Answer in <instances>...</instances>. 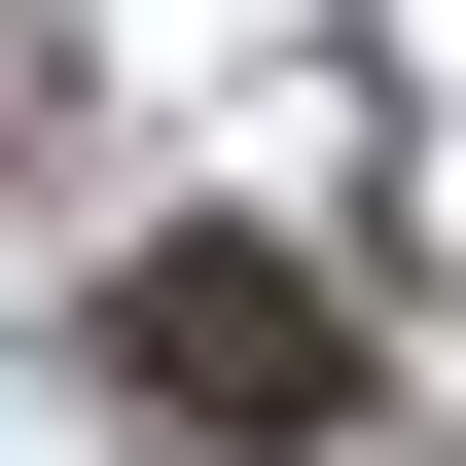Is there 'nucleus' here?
<instances>
[{
    "mask_svg": "<svg viewBox=\"0 0 466 466\" xmlns=\"http://www.w3.org/2000/svg\"><path fill=\"white\" fill-rule=\"evenodd\" d=\"M108 395L216 431V466H323V431H359V323L288 288V251H108Z\"/></svg>",
    "mask_w": 466,
    "mask_h": 466,
    "instance_id": "f257e3e1",
    "label": "nucleus"
}]
</instances>
